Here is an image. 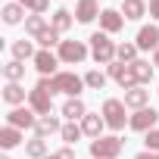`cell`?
<instances>
[{
    "label": "cell",
    "instance_id": "4dcf8cb0",
    "mask_svg": "<svg viewBox=\"0 0 159 159\" xmlns=\"http://www.w3.org/2000/svg\"><path fill=\"white\" fill-rule=\"evenodd\" d=\"M38 44H41V50H50V47H59L62 41H59V31H56V28H47V31L38 38Z\"/></svg>",
    "mask_w": 159,
    "mask_h": 159
},
{
    "label": "cell",
    "instance_id": "44dd1931",
    "mask_svg": "<svg viewBox=\"0 0 159 159\" xmlns=\"http://www.w3.org/2000/svg\"><path fill=\"white\" fill-rule=\"evenodd\" d=\"M22 143V131L19 128H13V125H3L0 128V147L3 150H13V147H19Z\"/></svg>",
    "mask_w": 159,
    "mask_h": 159
},
{
    "label": "cell",
    "instance_id": "f546056e",
    "mask_svg": "<svg viewBox=\"0 0 159 159\" xmlns=\"http://www.w3.org/2000/svg\"><path fill=\"white\" fill-rule=\"evenodd\" d=\"M16 3H22L28 13H34V16H44L47 10H50V0H16Z\"/></svg>",
    "mask_w": 159,
    "mask_h": 159
},
{
    "label": "cell",
    "instance_id": "484cf974",
    "mask_svg": "<svg viewBox=\"0 0 159 159\" xmlns=\"http://www.w3.org/2000/svg\"><path fill=\"white\" fill-rule=\"evenodd\" d=\"M25 156H31V159H44V156H50V153H47V140L34 134V137L25 143Z\"/></svg>",
    "mask_w": 159,
    "mask_h": 159
},
{
    "label": "cell",
    "instance_id": "5b68a950",
    "mask_svg": "<svg viewBox=\"0 0 159 159\" xmlns=\"http://www.w3.org/2000/svg\"><path fill=\"white\" fill-rule=\"evenodd\" d=\"M125 109H128V106H125V100H106V103H103V109H100V112H103L106 128L122 131V128H125V122H128V119H125Z\"/></svg>",
    "mask_w": 159,
    "mask_h": 159
},
{
    "label": "cell",
    "instance_id": "9a60e30c",
    "mask_svg": "<svg viewBox=\"0 0 159 159\" xmlns=\"http://www.w3.org/2000/svg\"><path fill=\"white\" fill-rule=\"evenodd\" d=\"M59 131H62V122H59L56 116H41V119H38V125H34V134H38V137H44V140H47L50 134H59Z\"/></svg>",
    "mask_w": 159,
    "mask_h": 159
},
{
    "label": "cell",
    "instance_id": "74e56055",
    "mask_svg": "<svg viewBox=\"0 0 159 159\" xmlns=\"http://www.w3.org/2000/svg\"><path fill=\"white\" fill-rule=\"evenodd\" d=\"M0 159H10V156H0Z\"/></svg>",
    "mask_w": 159,
    "mask_h": 159
},
{
    "label": "cell",
    "instance_id": "83f0119b",
    "mask_svg": "<svg viewBox=\"0 0 159 159\" xmlns=\"http://www.w3.org/2000/svg\"><path fill=\"white\" fill-rule=\"evenodd\" d=\"M106 78H109L106 72H100V69H91V72L84 75V84H88L91 91H103V88H106Z\"/></svg>",
    "mask_w": 159,
    "mask_h": 159
},
{
    "label": "cell",
    "instance_id": "ba28073f",
    "mask_svg": "<svg viewBox=\"0 0 159 159\" xmlns=\"http://www.w3.org/2000/svg\"><path fill=\"white\" fill-rule=\"evenodd\" d=\"M156 122H159V112H156L153 106H143V109H137V112L128 119V128H131V131H143V134H147V131H153V128H156Z\"/></svg>",
    "mask_w": 159,
    "mask_h": 159
},
{
    "label": "cell",
    "instance_id": "5bb4252c",
    "mask_svg": "<svg viewBox=\"0 0 159 159\" xmlns=\"http://www.w3.org/2000/svg\"><path fill=\"white\" fill-rule=\"evenodd\" d=\"M62 116H66L69 122H81V119L88 116V106H84V100H81V97H69V100L62 103Z\"/></svg>",
    "mask_w": 159,
    "mask_h": 159
},
{
    "label": "cell",
    "instance_id": "7402d4cb",
    "mask_svg": "<svg viewBox=\"0 0 159 159\" xmlns=\"http://www.w3.org/2000/svg\"><path fill=\"white\" fill-rule=\"evenodd\" d=\"M59 137H62V143H66V147H75L78 140L84 137V128H81V125H75V122H66V125H62V131H59Z\"/></svg>",
    "mask_w": 159,
    "mask_h": 159
},
{
    "label": "cell",
    "instance_id": "8992f818",
    "mask_svg": "<svg viewBox=\"0 0 159 159\" xmlns=\"http://www.w3.org/2000/svg\"><path fill=\"white\" fill-rule=\"evenodd\" d=\"M7 125H13V128H19V131H28V128L38 125V112H34L31 106H16V109L7 112Z\"/></svg>",
    "mask_w": 159,
    "mask_h": 159
},
{
    "label": "cell",
    "instance_id": "4316f807",
    "mask_svg": "<svg viewBox=\"0 0 159 159\" xmlns=\"http://www.w3.org/2000/svg\"><path fill=\"white\" fill-rule=\"evenodd\" d=\"M3 78H7V81H22V78H25V66L19 59L3 62Z\"/></svg>",
    "mask_w": 159,
    "mask_h": 159
},
{
    "label": "cell",
    "instance_id": "ac0fdd59",
    "mask_svg": "<svg viewBox=\"0 0 159 159\" xmlns=\"http://www.w3.org/2000/svg\"><path fill=\"white\" fill-rule=\"evenodd\" d=\"M147 13H150V7L143 0H122V16L125 19H143Z\"/></svg>",
    "mask_w": 159,
    "mask_h": 159
},
{
    "label": "cell",
    "instance_id": "d6986e66",
    "mask_svg": "<svg viewBox=\"0 0 159 159\" xmlns=\"http://www.w3.org/2000/svg\"><path fill=\"white\" fill-rule=\"evenodd\" d=\"M0 16H3V22H7V25H19V22H25V19H28L22 3H7L3 10H0Z\"/></svg>",
    "mask_w": 159,
    "mask_h": 159
},
{
    "label": "cell",
    "instance_id": "1f68e13d",
    "mask_svg": "<svg viewBox=\"0 0 159 159\" xmlns=\"http://www.w3.org/2000/svg\"><path fill=\"white\" fill-rule=\"evenodd\" d=\"M143 143H147V150H150V153H159V128H153V131H147V137H143Z\"/></svg>",
    "mask_w": 159,
    "mask_h": 159
},
{
    "label": "cell",
    "instance_id": "d4e9b609",
    "mask_svg": "<svg viewBox=\"0 0 159 159\" xmlns=\"http://www.w3.org/2000/svg\"><path fill=\"white\" fill-rule=\"evenodd\" d=\"M50 28H56L59 34H62V31H69V28H72V13H69L66 7H59V10L53 13V19H50Z\"/></svg>",
    "mask_w": 159,
    "mask_h": 159
},
{
    "label": "cell",
    "instance_id": "cb8c5ba5",
    "mask_svg": "<svg viewBox=\"0 0 159 159\" xmlns=\"http://www.w3.org/2000/svg\"><path fill=\"white\" fill-rule=\"evenodd\" d=\"M131 66H134V75H137V84H140V88L153 81V69H156L153 62H147V59H137V62H131Z\"/></svg>",
    "mask_w": 159,
    "mask_h": 159
},
{
    "label": "cell",
    "instance_id": "6da1fadb",
    "mask_svg": "<svg viewBox=\"0 0 159 159\" xmlns=\"http://www.w3.org/2000/svg\"><path fill=\"white\" fill-rule=\"evenodd\" d=\"M116 50H119V44L109 41L106 31H94V34H91V56H94L97 66H109V62H116Z\"/></svg>",
    "mask_w": 159,
    "mask_h": 159
},
{
    "label": "cell",
    "instance_id": "3957f363",
    "mask_svg": "<svg viewBox=\"0 0 159 159\" xmlns=\"http://www.w3.org/2000/svg\"><path fill=\"white\" fill-rule=\"evenodd\" d=\"M106 75L112 78V81H119V88L122 91H131V88H137V75H134V66L131 62H109L106 66Z\"/></svg>",
    "mask_w": 159,
    "mask_h": 159
},
{
    "label": "cell",
    "instance_id": "f1b7e54d",
    "mask_svg": "<svg viewBox=\"0 0 159 159\" xmlns=\"http://www.w3.org/2000/svg\"><path fill=\"white\" fill-rule=\"evenodd\" d=\"M116 59H119V62H137V44L122 41L119 50H116Z\"/></svg>",
    "mask_w": 159,
    "mask_h": 159
},
{
    "label": "cell",
    "instance_id": "603a6c76",
    "mask_svg": "<svg viewBox=\"0 0 159 159\" xmlns=\"http://www.w3.org/2000/svg\"><path fill=\"white\" fill-rule=\"evenodd\" d=\"M47 28H50V25H47V19H44V16H34V13H31V16L25 19V34H31L34 41H38Z\"/></svg>",
    "mask_w": 159,
    "mask_h": 159
},
{
    "label": "cell",
    "instance_id": "8d00e7d4",
    "mask_svg": "<svg viewBox=\"0 0 159 159\" xmlns=\"http://www.w3.org/2000/svg\"><path fill=\"white\" fill-rule=\"evenodd\" d=\"M44 159H59V156H56V153H50V156H44Z\"/></svg>",
    "mask_w": 159,
    "mask_h": 159
},
{
    "label": "cell",
    "instance_id": "ffe728a7",
    "mask_svg": "<svg viewBox=\"0 0 159 159\" xmlns=\"http://www.w3.org/2000/svg\"><path fill=\"white\" fill-rule=\"evenodd\" d=\"M34 56H38V50H34V44H31V41H25V38L13 41V59L25 62V59H34Z\"/></svg>",
    "mask_w": 159,
    "mask_h": 159
},
{
    "label": "cell",
    "instance_id": "8fae6325",
    "mask_svg": "<svg viewBox=\"0 0 159 159\" xmlns=\"http://www.w3.org/2000/svg\"><path fill=\"white\" fill-rule=\"evenodd\" d=\"M100 3H97V0H78V3H75V19L78 22H94V19H100Z\"/></svg>",
    "mask_w": 159,
    "mask_h": 159
},
{
    "label": "cell",
    "instance_id": "e575fe53",
    "mask_svg": "<svg viewBox=\"0 0 159 159\" xmlns=\"http://www.w3.org/2000/svg\"><path fill=\"white\" fill-rule=\"evenodd\" d=\"M134 159H159V153H150V150H147V153H137Z\"/></svg>",
    "mask_w": 159,
    "mask_h": 159
},
{
    "label": "cell",
    "instance_id": "836d02e7",
    "mask_svg": "<svg viewBox=\"0 0 159 159\" xmlns=\"http://www.w3.org/2000/svg\"><path fill=\"white\" fill-rule=\"evenodd\" d=\"M150 16L159 22V0H150Z\"/></svg>",
    "mask_w": 159,
    "mask_h": 159
},
{
    "label": "cell",
    "instance_id": "7c38bea8",
    "mask_svg": "<svg viewBox=\"0 0 159 159\" xmlns=\"http://www.w3.org/2000/svg\"><path fill=\"white\" fill-rule=\"evenodd\" d=\"M122 28H125V16H122L119 10H103V13H100V31L116 34V31H122Z\"/></svg>",
    "mask_w": 159,
    "mask_h": 159
},
{
    "label": "cell",
    "instance_id": "277c9868",
    "mask_svg": "<svg viewBox=\"0 0 159 159\" xmlns=\"http://www.w3.org/2000/svg\"><path fill=\"white\" fill-rule=\"evenodd\" d=\"M88 53H91V47H88L84 41H62V44H59V62H66V66L84 62Z\"/></svg>",
    "mask_w": 159,
    "mask_h": 159
},
{
    "label": "cell",
    "instance_id": "d6a6232c",
    "mask_svg": "<svg viewBox=\"0 0 159 159\" xmlns=\"http://www.w3.org/2000/svg\"><path fill=\"white\" fill-rule=\"evenodd\" d=\"M56 156H59V159H75V150H72V147H62Z\"/></svg>",
    "mask_w": 159,
    "mask_h": 159
},
{
    "label": "cell",
    "instance_id": "2e32d148",
    "mask_svg": "<svg viewBox=\"0 0 159 159\" xmlns=\"http://www.w3.org/2000/svg\"><path fill=\"white\" fill-rule=\"evenodd\" d=\"M147 103H150V91H143L140 84H137V88H131V91H125V106H128V109H134V112H137V109H143Z\"/></svg>",
    "mask_w": 159,
    "mask_h": 159
},
{
    "label": "cell",
    "instance_id": "d590c367",
    "mask_svg": "<svg viewBox=\"0 0 159 159\" xmlns=\"http://www.w3.org/2000/svg\"><path fill=\"white\" fill-rule=\"evenodd\" d=\"M153 66H156V69H159V50H156V53H153Z\"/></svg>",
    "mask_w": 159,
    "mask_h": 159
},
{
    "label": "cell",
    "instance_id": "4fadbf2b",
    "mask_svg": "<svg viewBox=\"0 0 159 159\" xmlns=\"http://www.w3.org/2000/svg\"><path fill=\"white\" fill-rule=\"evenodd\" d=\"M81 128H84V134L88 137H103V128H106V122H103V112H88L84 119H81Z\"/></svg>",
    "mask_w": 159,
    "mask_h": 159
},
{
    "label": "cell",
    "instance_id": "7a4b0ae2",
    "mask_svg": "<svg viewBox=\"0 0 159 159\" xmlns=\"http://www.w3.org/2000/svg\"><path fill=\"white\" fill-rule=\"evenodd\" d=\"M122 150H125V140H122V137H116V134L91 140V156H94V159H119V156H122Z\"/></svg>",
    "mask_w": 159,
    "mask_h": 159
},
{
    "label": "cell",
    "instance_id": "9c48e42d",
    "mask_svg": "<svg viewBox=\"0 0 159 159\" xmlns=\"http://www.w3.org/2000/svg\"><path fill=\"white\" fill-rule=\"evenodd\" d=\"M34 69L41 72V78H53V75H59V72H56V69H59V53L38 50V56H34Z\"/></svg>",
    "mask_w": 159,
    "mask_h": 159
},
{
    "label": "cell",
    "instance_id": "30bf717a",
    "mask_svg": "<svg viewBox=\"0 0 159 159\" xmlns=\"http://www.w3.org/2000/svg\"><path fill=\"white\" fill-rule=\"evenodd\" d=\"M137 50H159V25H143L140 31H137Z\"/></svg>",
    "mask_w": 159,
    "mask_h": 159
},
{
    "label": "cell",
    "instance_id": "52a82bcc",
    "mask_svg": "<svg viewBox=\"0 0 159 159\" xmlns=\"http://www.w3.org/2000/svg\"><path fill=\"white\" fill-rule=\"evenodd\" d=\"M28 106L38 112V119H41V116H53V94H47L44 88L34 84V88L28 91Z\"/></svg>",
    "mask_w": 159,
    "mask_h": 159
},
{
    "label": "cell",
    "instance_id": "e0dca14e",
    "mask_svg": "<svg viewBox=\"0 0 159 159\" xmlns=\"http://www.w3.org/2000/svg\"><path fill=\"white\" fill-rule=\"evenodd\" d=\"M3 103H10L13 109L22 106V103H25V88H22L19 81H7V88H3Z\"/></svg>",
    "mask_w": 159,
    "mask_h": 159
}]
</instances>
